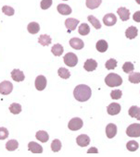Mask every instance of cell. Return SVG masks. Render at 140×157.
<instances>
[{
  "label": "cell",
  "instance_id": "cell-42",
  "mask_svg": "<svg viewBox=\"0 0 140 157\" xmlns=\"http://www.w3.org/2000/svg\"><path fill=\"white\" fill-rule=\"evenodd\" d=\"M87 153H98V151L97 148L93 147V148H90L88 151H87Z\"/></svg>",
  "mask_w": 140,
  "mask_h": 157
},
{
  "label": "cell",
  "instance_id": "cell-24",
  "mask_svg": "<svg viewBox=\"0 0 140 157\" xmlns=\"http://www.w3.org/2000/svg\"><path fill=\"white\" fill-rule=\"evenodd\" d=\"M27 30L31 34H36L40 31V25L37 22H31L28 24Z\"/></svg>",
  "mask_w": 140,
  "mask_h": 157
},
{
  "label": "cell",
  "instance_id": "cell-36",
  "mask_svg": "<svg viewBox=\"0 0 140 157\" xmlns=\"http://www.w3.org/2000/svg\"><path fill=\"white\" fill-rule=\"evenodd\" d=\"M122 70L125 73H131L134 71V65L131 62H125L122 66Z\"/></svg>",
  "mask_w": 140,
  "mask_h": 157
},
{
  "label": "cell",
  "instance_id": "cell-8",
  "mask_svg": "<svg viewBox=\"0 0 140 157\" xmlns=\"http://www.w3.org/2000/svg\"><path fill=\"white\" fill-rule=\"evenodd\" d=\"M78 24H79V21L74 18H69L65 21V26L68 30V33L74 31Z\"/></svg>",
  "mask_w": 140,
  "mask_h": 157
},
{
  "label": "cell",
  "instance_id": "cell-33",
  "mask_svg": "<svg viewBox=\"0 0 140 157\" xmlns=\"http://www.w3.org/2000/svg\"><path fill=\"white\" fill-rule=\"evenodd\" d=\"M126 148H127V150L130 151H135L139 148V144H138V142H136L135 140H130V141L127 142Z\"/></svg>",
  "mask_w": 140,
  "mask_h": 157
},
{
  "label": "cell",
  "instance_id": "cell-37",
  "mask_svg": "<svg viewBox=\"0 0 140 157\" xmlns=\"http://www.w3.org/2000/svg\"><path fill=\"white\" fill-rule=\"evenodd\" d=\"M2 11H3V13H4L5 15H7V16H13L14 13H15L14 9L11 8V7H10V6H4V7L2 8Z\"/></svg>",
  "mask_w": 140,
  "mask_h": 157
},
{
  "label": "cell",
  "instance_id": "cell-28",
  "mask_svg": "<svg viewBox=\"0 0 140 157\" xmlns=\"http://www.w3.org/2000/svg\"><path fill=\"white\" fill-rule=\"evenodd\" d=\"M128 80H129L130 82L134 83V84L140 83V73L139 72H133V73H131L129 75Z\"/></svg>",
  "mask_w": 140,
  "mask_h": 157
},
{
  "label": "cell",
  "instance_id": "cell-27",
  "mask_svg": "<svg viewBox=\"0 0 140 157\" xmlns=\"http://www.w3.org/2000/svg\"><path fill=\"white\" fill-rule=\"evenodd\" d=\"M19 147V142L16 140H10L6 143V149L10 151H13L17 150Z\"/></svg>",
  "mask_w": 140,
  "mask_h": 157
},
{
  "label": "cell",
  "instance_id": "cell-6",
  "mask_svg": "<svg viewBox=\"0 0 140 157\" xmlns=\"http://www.w3.org/2000/svg\"><path fill=\"white\" fill-rule=\"evenodd\" d=\"M13 91V84L9 81H4L0 83V94L8 95Z\"/></svg>",
  "mask_w": 140,
  "mask_h": 157
},
{
  "label": "cell",
  "instance_id": "cell-5",
  "mask_svg": "<svg viewBox=\"0 0 140 157\" xmlns=\"http://www.w3.org/2000/svg\"><path fill=\"white\" fill-rule=\"evenodd\" d=\"M83 125H84V122L80 117H74L70 120V122L68 124V128L71 130L76 131V130L81 129L83 128Z\"/></svg>",
  "mask_w": 140,
  "mask_h": 157
},
{
  "label": "cell",
  "instance_id": "cell-1",
  "mask_svg": "<svg viewBox=\"0 0 140 157\" xmlns=\"http://www.w3.org/2000/svg\"><path fill=\"white\" fill-rule=\"evenodd\" d=\"M92 95V91L90 87L86 84H80L75 87L74 91V96L78 102H86L90 99Z\"/></svg>",
  "mask_w": 140,
  "mask_h": 157
},
{
  "label": "cell",
  "instance_id": "cell-22",
  "mask_svg": "<svg viewBox=\"0 0 140 157\" xmlns=\"http://www.w3.org/2000/svg\"><path fill=\"white\" fill-rule=\"evenodd\" d=\"M35 137L38 140H40L41 142H46L49 140V135L46 131L45 130H40L37 131L35 134Z\"/></svg>",
  "mask_w": 140,
  "mask_h": 157
},
{
  "label": "cell",
  "instance_id": "cell-21",
  "mask_svg": "<svg viewBox=\"0 0 140 157\" xmlns=\"http://www.w3.org/2000/svg\"><path fill=\"white\" fill-rule=\"evenodd\" d=\"M52 40H51V37L47 34H42L40 35V37L38 38V43L43 45V46H47L51 44Z\"/></svg>",
  "mask_w": 140,
  "mask_h": 157
},
{
  "label": "cell",
  "instance_id": "cell-3",
  "mask_svg": "<svg viewBox=\"0 0 140 157\" xmlns=\"http://www.w3.org/2000/svg\"><path fill=\"white\" fill-rule=\"evenodd\" d=\"M63 60H64V63L65 65H67L68 67H75L78 63V57L77 56L74 54V53H72V52H70V53H67L64 57H63Z\"/></svg>",
  "mask_w": 140,
  "mask_h": 157
},
{
  "label": "cell",
  "instance_id": "cell-32",
  "mask_svg": "<svg viewBox=\"0 0 140 157\" xmlns=\"http://www.w3.org/2000/svg\"><path fill=\"white\" fill-rule=\"evenodd\" d=\"M10 113H12L13 115H18L22 112V105L20 104L17 103H13L10 105Z\"/></svg>",
  "mask_w": 140,
  "mask_h": 157
},
{
  "label": "cell",
  "instance_id": "cell-9",
  "mask_svg": "<svg viewBox=\"0 0 140 157\" xmlns=\"http://www.w3.org/2000/svg\"><path fill=\"white\" fill-rule=\"evenodd\" d=\"M117 22V18L113 13H109L104 16L103 18V23L106 26H113Z\"/></svg>",
  "mask_w": 140,
  "mask_h": 157
},
{
  "label": "cell",
  "instance_id": "cell-7",
  "mask_svg": "<svg viewBox=\"0 0 140 157\" xmlns=\"http://www.w3.org/2000/svg\"><path fill=\"white\" fill-rule=\"evenodd\" d=\"M35 88L38 91H43L46 87V78L43 75H39L35 78V82H34Z\"/></svg>",
  "mask_w": 140,
  "mask_h": 157
},
{
  "label": "cell",
  "instance_id": "cell-39",
  "mask_svg": "<svg viewBox=\"0 0 140 157\" xmlns=\"http://www.w3.org/2000/svg\"><path fill=\"white\" fill-rule=\"evenodd\" d=\"M122 95V93L121 90H113L111 93H110V97L114 100H119Z\"/></svg>",
  "mask_w": 140,
  "mask_h": 157
},
{
  "label": "cell",
  "instance_id": "cell-41",
  "mask_svg": "<svg viewBox=\"0 0 140 157\" xmlns=\"http://www.w3.org/2000/svg\"><path fill=\"white\" fill-rule=\"evenodd\" d=\"M133 20L136 22H140V10L134 12V14L133 15Z\"/></svg>",
  "mask_w": 140,
  "mask_h": 157
},
{
  "label": "cell",
  "instance_id": "cell-18",
  "mask_svg": "<svg viewBox=\"0 0 140 157\" xmlns=\"http://www.w3.org/2000/svg\"><path fill=\"white\" fill-rule=\"evenodd\" d=\"M57 10L58 11V13H60L61 15H70L72 13V8L66 5V4H59L57 7Z\"/></svg>",
  "mask_w": 140,
  "mask_h": 157
},
{
  "label": "cell",
  "instance_id": "cell-20",
  "mask_svg": "<svg viewBox=\"0 0 140 157\" xmlns=\"http://www.w3.org/2000/svg\"><path fill=\"white\" fill-rule=\"evenodd\" d=\"M128 113H129V116L131 117H134L140 121V107H138L136 105H133L130 107Z\"/></svg>",
  "mask_w": 140,
  "mask_h": 157
},
{
  "label": "cell",
  "instance_id": "cell-13",
  "mask_svg": "<svg viewBox=\"0 0 140 157\" xmlns=\"http://www.w3.org/2000/svg\"><path fill=\"white\" fill-rule=\"evenodd\" d=\"M106 134L109 139H112L117 134V126L115 124H108L106 127Z\"/></svg>",
  "mask_w": 140,
  "mask_h": 157
},
{
  "label": "cell",
  "instance_id": "cell-12",
  "mask_svg": "<svg viewBox=\"0 0 140 157\" xmlns=\"http://www.w3.org/2000/svg\"><path fill=\"white\" fill-rule=\"evenodd\" d=\"M70 45H71L74 49H76V50H81L84 48L85 46V44L84 42L80 39V38H72L70 40Z\"/></svg>",
  "mask_w": 140,
  "mask_h": 157
},
{
  "label": "cell",
  "instance_id": "cell-38",
  "mask_svg": "<svg viewBox=\"0 0 140 157\" xmlns=\"http://www.w3.org/2000/svg\"><path fill=\"white\" fill-rule=\"evenodd\" d=\"M52 3H53L52 0H42L41 3H40L41 9L44 10H48V9L52 6Z\"/></svg>",
  "mask_w": 140,
  "mask_h": 157
},
{
  "label": "cell",
  "instance_id": "cell-43",
  "mask_svg": "<svg viewBox=\"0 0 140 157\" xmlns=\"http://www.w3.org/2000/svg\"><path fill=\"white\" fill-rule=\"evenodd\" d=\"M135 2H136L138 5H140V0H135Z\"/></svg>",
  "mask_w": 140,
  "mask_h": 157
},
{
  "label": "cell",
  "instance_id": "cell-26",
  "mask_svg": "<svg viewBox=\"0 0 140 157\" xmlns=\"http://www.w3.org/2000/svg\"><path fill=\"white\" fill-rule=\"evenodd\" d=\"M51 52H52V54H53L54 56H60L63 54V52H64V48H63V46H62L61 44H54V45H53V47H52V49H51Z\"/></svg>",
  "mask_w": 140,
  "mask_h": 157
},
{
  "label": "cell",
  "instance_id": "cell-44",
  "mask_svg": "<svg viewBox=\"0 0 140 157\" xmlns=\"http://www.w3.org/2000/svg\"><path fill=\"white\" fill-rule=\"evenodd\" d=\"M63 1H68V0H63Z\"/></svg>",
  "mask_w": 140,
  "mask_h": 157
},
{
  "label": "cell",
  "instance_id": "cell-2",
  "mask_svg": "<svg viewBox=\"0 0 140 157\" xmlns=\"http://www.w3.org/2000/svg\"><path fill=\"white\" fill-rule=\"evenodd\" d=\"M105 83L109 87H117L122 83V78L120 75L115 73H110L105 78Z\"/></svg>",
  "mask_w": 140,
  "mask_h": 157
},
{
  "label": "cell",
  "instance_id": "cell-14",
  "mask_svg": "<svg viewBox=\"0 0 140 157\" xmlns=\"http://www.w3.org/2000/svg\"><path fill=\"white\" fill-rule=\"evenodd\" d=\"M76 142L79 146L81 147H86L88 146L90 143V138L86 135V134H81L76 138Z\"/></svg>",
  "mask_w": 140,
  "mask_h": 157
},
{
  "label": "cell",
  "instance_id": "cell-15",
  "mask_svg": "<svg viewBox=\"0 0 140 157\" xmlns=\"http://www.w3.org/2000/svg\"><path fill=\"white\" fill-rule=\"evenodd\" d=\"M97 67H98V62L95 59H92V58L87 59L84 64V68L86 71H89V72L94 71Z\"/></svg>",
  "mask_w": 140,
  "mask_h": 157
},
{
  "label": "cell",
  "instance_id": "cell-31",
  "mask_svg": "<svg viewBox=\"0 0 140 157\" xmlns=\"http://www.w3.org/2000/svg\"><path fill=\"white\" fill-rule=\"evenodd\" d=\"M78 32L81 35H87L90 33V27L87 23H82L78 28Z\"/></svg>",
  "mask_w": 140,
  "mask_h": 157
},
{
  "label": "cell",
  "instance_id": "cell-10",
  "mask_svg": "<svg viewBox=\"0 0 140 157\" xmlns=\"http://www.w3.org/2000/svg\"><path fill=\"white\" fill-rule=\"evenodd\" d=\"M11 78L12 80L17 82H23L24 78H25V76L23 74V72L20 69H13L12 72H11Z\"/></svg>",
  "mask_w": 140,
  "mask_h": 157
},
{
  "label": "cell",
  "instance_id": "cell-40",
  "mask_svg": "<svg viewBox=\"0 0 140 157\" xmlns=\"http://www.w3.org/2000/svg\"><path fill=\"white\" fill-rule=\"evenodd\" d=\"M9 137V130L4 128L1 127L0 128V140H6Z\"/></svg>",
  "mask_w": 140,
  "mask_h": 157
},
{
  "label": "cell",
  "instance_id": "cell-23",
  "mask_svg": "<svg viewBox=\"0 0 140 157\" xmlns=\"http://www.w3.org/2000/svg\"><path fill=\"white\" fill-rule=\"evenodd\" d=\"M96 47H97V50L98 52L104 53V52H106L108 50L109 44L105 40H99V41H98V43L96 44Z\"/></svg>",
  "mask_w": 140,
  "mask_h": 157
},
{
  "label": "cell",
  "instance_id": "cell-17",
  "mask_svg": "<svg viewBox=\"0 0 140 157\" xmlns=\"http://www.w3.org/2000/svg\"><path fill=\"white\" fill-rule=\"evenodd\" d=\"M28 149L29 151H31L33 153H42L43 152V147L38 144L35 141H31L28 144Z\"/></svg>",
  "mask_w": 140,
  "mask_h": 157
},
{
  "label": "cell",
  "instance_id": "cell-16",
  "mask_svg": "<svg viewBox=\"0 0 140 157\" xmlns=\"http://www.w3.org/2000/svg\"><path fill=\"white\" fill-rule=\"evenodd\" d=\"M117 13H118V15L120 16V18H121V20L122 21H128L130 19V11L126 8H123V7L119 8L117 10Z\"/></svg>",
  "mask_w": 140,
  "mask_h": 157
},
{
  "label": "cell",
  "instance_id": "cell-29",
  "mask_svg": "<svg viewBox=\"0 0 140 157\" xmlns=\"http://www.w3.org/2000/svg\"><path fill=\"white\" fill-rule=\"evenodd\" d=\"M87 20H88V21L94 26V28L95 29H97V30H99L100 28H101V23L99 22V21L95 17V16H93V15H89L88 17H87Z\"/></svg>",
  "mask_w": 140,
  "mask_h": 157
},
{
  "label": "cell",
  "instance_id": "cell-19",
  "mask_svg": "<svg viewBox=\"0 0 140 157\" xmlns=\"http://www.w3.org/2000/svg\"><path fill=\"white\" fill-rule=\"evenodd\" d=\"M137 33H138V30L136 27L134 26H130L129 28H127V30L125 31V36L132 40V39H134L136 36H137Z\"/></svg>",
  "mask_w": 140,
  "mask_h": 157
},
{
  "label": "cell",
  "instance_id": "cell-35",
  "mask_svg": "<svg viewBox=\"0 0 140 157\" xmlns=\"http://www.w3.org/2000/svg\"><path fill=\"white\" fill-rule=\"evenodd\" d=\"M61 149V142L59 140H54L51 143V150L55 152L59 151Z\"/></svg>",
  "mask_w": 140,
  "mask_h": 157
},
{
  "label": "cell",
  "instance_id": "cell-25",
  "mask_svg": "<svg viewBox=\"0 0 140 157\" xmlns=\"http://www.w3.org/2000/svg\"><path fill=\"white\" fill-rule=\"evenodd\" d=\"M102 3V0H86V7L90 10L98 9Z\"/></svg>",
  "mask_w": 140,
  "mask_h": 157
},
{
  "label": "cell",
  "instance_id": "cell-34",
  "mask_svg": "<svg viewBox=\"0 0 140 157\" xmlns=\"http://www.w3.org/2000/svg\"><path fill=\"white\" fill-rule=\"evenodd\" d=\"M105 67H106V68H107V69H109V70L114 69V68L117 67V60H116V59H114V58H110V59H109V60L106 62Z\"/></svg>",
  "mask_w": 140,
  "mask_h": 157
},
{
  "label": "cell",
  "instance_id": "cell-11",
  "mask_svg": "<svg viewBox=\"0 0 140 157\" xmlns=\"http://www.w3.org/2000/svg\"><path fill=\"white\" fill-rule=\"evenodd\" d=\"M107 112L110 116H115L118 115L121 112V105L117 103H112L108 105L107 107Z\"/></svg>",
  "mask_w": 140,
  "mask_h": 157
},
{
  "label": "cell",
  "instance_id": "cell-30",
  "mask_svg": "<svg viewBox=\"0 0 140 157\" xmlns=\"http://www.w3.org/2000/svg\"><path fill=\"white\" fill-rule=\"evenodd\" d=\"M58 74L61 78H64V80H67L70 77H71V72H70L66 67H60L58 70Z\"/></svg>",
  "mask_w": 140,
  "mask_h": 157
},
{
  "label": "cell",
  "instance_id": "cell-4",
  "mask_svg": "<svg viewBox=\"0 0 140 157\" xmlns=\"http://www.w3.org/2000/svg\"><path fill=\"white\" fill-rule=\"evenodd\" d=\"M126 134H127V136H129L131 138L140 137V124H137V123L131 124L126 128Z\"/></svg>",
  "mask_w": 140,
  "mask_h": 157
}]
</instances>
